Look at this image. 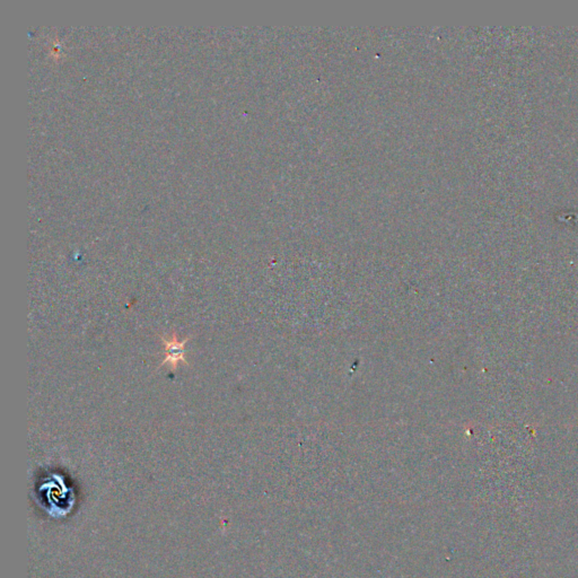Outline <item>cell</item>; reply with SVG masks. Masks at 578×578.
<instances>
[{
	"instance_id": "1",
	"label": "cell",
	"mask_w": 578,
	"mask_h": 578,
	"mask_svg": "<svg viewBox=\"0 0 578 578\" xmlns=\"http://www.w3.org/2000/svg\"><path fill=\"white\" fill-rule=\"evenodd\" d=\"M189 339L190 338L184 339L183 341H178L174 334L169 339L162 337V342L165 347V360L162 362L161 366L169 364L171 371L174 372L180 362L188 364L184 358V353H185L184 346L189 341Z\"/></svg>"
}]
</instances>
